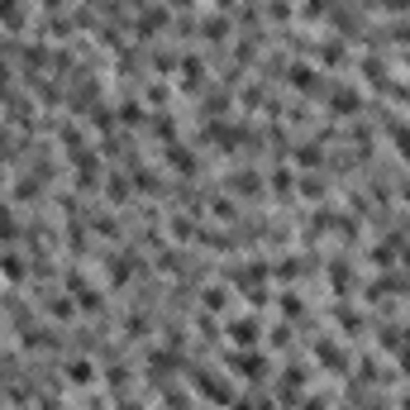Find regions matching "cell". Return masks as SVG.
<instances>
[{
    "label": "cell",
    "mask_w": 410,
    "mask_h": 410,
    "mask_svg": "<svg viewBox=\"0 0 410 410\" xmlns=\"http://www.w3.org/2000/svg\"><path fill=\"white\" fill-rule=\"evenodd\" d=\"M363 110V91H353V86H339V91H330V115H339V120H348V115Z\"/></svg>",
    "instance_id": "6da1fadb"
},
{
    "label": "cell",
    "mask_w": 410,
    "mask_h": 410,
    "mask_svg": "<svg viewBox=\"0 0 410 410\" xmlns=\"http://www.w3.org/2000/svg\"><path fill=\"white\" fill-rule=\"evenodd\" d=\"M196 387H201V391L210 396L215 406H234V387H229V382H224L220 372H210V377H201V382H196Z\"/></svg>",
    "instance_id": "7a4b0ae2"
},
{
    "label": "cell",
    "mask_w": 410,
    "mask_h": 410,
    "mask_svg": "<svg viewBox=\"0 0 410 410\" xmlns=\"http://www.w3.org/2000/svg\"><path fill=\"white\" fill-rule=\"evenodd\" d=\"M67 382H72V387H91V382H95V363L72 358V363H67Z\"/></svg>",
    "instance_id": "3957f363"
},
{
    "label": "cell",
    "mask_w": 410,
    "mask_h": 410,
    "mask_svg": "<svg viewBox=\"0 0 410 410\" xmlns=\"http://www.w3.org/2000/svg\"><path fill=\"white\" fill-rule=\"evenodd\" d=\"M234 372H243V377H263V353H234Z\"/></svg>",
    "instance_id": "277c9868"
},
{
    "label": "cell",
    "mask_w": 410,
    "mask_h": 410,
    "mask_svg": "<svg viewBox=\"0 0 410 410\" xmlns=\"http://www.w3.org/2000/svg\"><path fill=\"white\" fill-rule=\"evenodd\" d=\"M229 339H234V344H258V325H253L248 315H243V320H229Z\"/></svg>",
    "instance_id": "5b68a950"
},
{
    "label": "cell",
    "mask_w": 410,
    "mask_h": 410,
    "mask_svg": "<svg viewBox=\"0 0 410 410\" xmlns=\"http://www.w3.org/2000/svg\"><path fill=\"white\" fill-rule=\"evenodd\" d=\"M0 24L5 29H24V5L19 0H0Z\"/></svg>",
    "instance_id": "8992f818"
},
{
    "label": "cell",
    "mask_w": 410,
    "mask_h": 410,
    "mask_svg": "<svg viewBox=\"0 0 410 410\" xmlns=\"http://www.w3.org/2000/svg\"><path fill=\"white\" fill-rule=\"evenodd\" d=\"M286 81H291L296 91H305V95H310V91H315V86H320V77H315V72H310V67H291V72H286Z\"/></svg>",
    "instance_id": "52a82bcc"
},
{
    "label": "cell",
    "mask_w": 410,
    "mask_h": 410,
    "mask_svg": "<svg viewBox=\"0 0 410 410\" xmlns=\"http://www.w3.org/2000/svg\"><path fill=\"white\" fill-rule=\"evenodd\" d=\"M167 162H172L177 172H196V158H191V148H182V143H167Z\"/></svg>",
    "instance_id": "ba28073f"
},
{
    "label": "cell",
    "mask_w": 410,
    "mask_h": 410,
    "mask_svg": "<svg viewBox=\"0 0 410 410\" xmlns=\"http://www.w3.org/2000/svg\"><path fill=\"white\" fill-rule=\"evenodd\" d=\"M0 277H10V282H24V258H15V253H5V258H0Z\"/></svg>",
    "instance_id": "9c48e42d"
},
{
    "label": "cell",
    "mask_w": 410,
    "mask_h": 410,
    "mask_svg": "<svg viewBox=\"0 0 410 410\" xmlns=\"http://www.w3.org/2000/svg\"><path fill=\"white\" fill-rule=\"evenodd\" d=\"M320 63L325 67H344V43H325L320 48Z\"/></svg>",
    "instance_id": "30bf717a"
},
{
    "label": "cell",
    "mask_w": 410,
    "mask_h": 410,
    "mask_svg": "<svg viewBox=\"0 0 410 410\" xmlns=\"http://www.w3.org/2000/svg\"><path fill=\"white\" fill-rule=\"evenodd\" d=\"M296 162H300V167H315V162H320V148H315V143H305V148L296 153Z\"/></svg>",
    "instance_id": "8fae6325"
},
{
    "label": "cell",
    "mask_w": 410,
    "mask_h": 410,
    "mask_svg": "<svg viewBox=\"0 0 410 410\" xmlns=\"http://www.w3.org/2000/svg\"><path fill=\"white\" fill-rule=\"evenodd\" d=\"M201 33H205V38H224V19H205Z\"/></svg>",
    "instance_id": "7c38bea8"
},
{
    "label": "cell",
    "mask_w": 410,
    "mask_h": 410,
    "mask_svg": "<svg viewBox=\"0 0 410 410\" xmlns=\"http://www.w3.org/2000/svg\"><path fill=\"white\" fill-rule=\"evenodd\" d=\"M205 305H210V310H220V305H224V291H220V286H215V291H205Z\"/></svg>",
    "instance_id": "4fadbf2b"
},
{
    "label": "cell",
    "mask_w": 410,
    "mask_h": 410,
    "mask_svg": "<svg viewBox=\"0 0 410 410\" xmlns=\"http://www.w3.org/2000/svg\"><path fill=\"white\" fill-rule=\"evenodd\" d=\"M110 201H125V177H110Z\"/></svg>",
    "instance_id": "5bb4252c"
}]
</instances>
